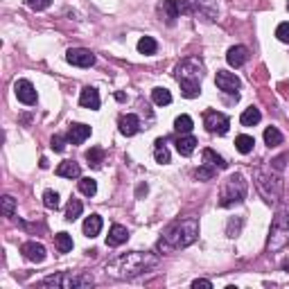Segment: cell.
<instances>
[{
    "label": "cell",
    "instance_id": "83f0119b",
    "mask_svg": "<svg viewBox=\"0 0 289 289\" xmlns=\"http://www.w3.org/2000/svg\"><path fill=\"white\" fill-rule=\"evenodd\" d=\"M192 127H195V122H192V118L190 115H179L177 120H174V129L181 133V136H185V133H190L192 131Z\"/></svg>",
    "mask_w": 289,
    "mask_h": 289
},
{
    "label": "cell",
    "instance_id": "7bdbcfd3",
    "mask_svg": "<svg viewBox=\"0 0 289 289\" xmlns=\"http://www.w3.org/2000/svg\"><path fill=\"white\" fill-rule=\"evenodd\" d=\"M285 269H287V271H289V262H287V267H285Z\"/></svg>",
    "mask_w": 289,
    "mask_h": 289
},
{
    "label": "cell",
    "instance_id": "b9f144b4",
    "mask_svg": "<svg viewBox=\"0 0 289 289\" xmlns=\"http://www.w3.org/2000/svg\"><path fill=\"white\" fill-rule=\"evenodd\" d=\"M38 165H41V167L45 169V167H48V165H50V163H48V158H41V163H38Z\"/></svg>",
    "mask_w": 289,
    "mask_h": 289
},
{
    "label": "cell",
    "instance_id": "836d02e7",
    "mask_svg": "<svg viewBox=\"0 0 289 289\" xmlns=\"http://www.w3.org/2000/svg\"><path fill=\"white\" fill-rule=\"evenodd\" d=\"M79 192L86 197H93L95 192H98V183H95L93 179H82L79 181Z\"/></svg>",
    "mask_w": 289,
    "mask_h": 289
},
{
    "label": "cell",
    "instance_id": "6da1fadb",
    "mask_svg": "<svg viewBox=\"0 0 289 289\" xmlns=\"http://www.w3.org/2000/svg\"><path fill=\"white\" fill-rule=\"evenodd\" d=\"M156 264H158L156 253L131 251V253H124V256L109 262L106 274L113 276V278H118V280H131V278H138V276L147 274V271H151Z\"/></svg>",
    "mask_w": 289,
    "mask_h": 289
},
{
    "label": "cell",
    "instance_id": "5b68a950",
    "mask_svg": "<svg viewBox=\"0 0 289 289\" xmlns=\"http://www.w3.org/2000/svg\"><path fill=\"white\" fill-rule=\"evenodd\" d=\"M43 287H61V289H82V287H90L93 278L86 274H70V271H61V274L48 276L41 280Z\"/></svg>",
    "mask_w": 289,
    "mask_h": 289
},
{
    "label": "cell",
    "instance_id": "4dcf8cb0",
    "mask_svg": "<svg viewBox=\"0 0 289 289\" xmlns=\"http://www.w3.org/2000/svg\"><path fill=\"white\" fill-rule=\"evenodd\" d=\"M54 244L59 248V253H68V251H72V237L68 233H59V235H54Z\"/></svg>",
    "mask_w": 289,
    "mask_h": 289
},
{
    "label": "cell",
    "instance_id": "2e32d148",
    "mask_svg": "<svg viewBox=\"0 0 289 289\" xmlns=\"http://www.w3.org/2000/svg\"><path fill=\"white\" fill-rule=\"evenodd\" d=\"M158 14L165 18V23L167 25H174L177 23V18H179V7H177V3L174 0H163L161 5H158Z\"/></svg>",
    "mask_w": 289,
    "mask_h": 289
},
{
    "label": "cell",
    "instance_id": "7402d4cb",
    "mask_svg": "<svg viewBox=\"0 0 289 289\" xmlns=\"http://www.w3.org/2000/svg\"><path fill=\"white\" fill-rule=\"evenodd\" d=\"M100 230H102V217L100 215H90V217H86V222H84V235L98 237Z\"/></svg>",
    "mask_w": 289,
    "mask_h": 289
},
{
    "label": "cell",
    "instance_id": "4316f807",
    "mask_svg": "<svg viewBox=\"0 0 289 289\" xmlns=\"http://www.w3.org/2000/svg\"><path fill=\"white\" fill-rule=\"evenodd\" d=\"M151 100H154L158 106H167L169 102H172V93H169L167 88H161V86H158V88L151 90Z\"/></svg>",
    "mask_w": 289,
    "mask_h": 289
},
{
    "label": "cell",
    "instance_id": "484cf974",
    "mask_svg": "<svg viewBox=\"0 0 289 289\" xmlns=\"http://www.w3.org/2000/svg\"><path fill=\"white\" fill-rule=\"evenodd\" d=\"M253 145H256V140H253L251 136H237V138H235V147H237V151H240V154H251Z\"/></svg>",
    "mask_w": 289,
    "mask_h": 289
},
{
    "label": "cell",
    "instance_id": "30bf717a",
    "mask_svg": "<svg viewBox=\"0 0 289 289\" xmlns=\"http://www.w3.org/2000/svg\"><path fill=\"white\" fill-rule=\"evenodd\" d=\"M66 59H68V64L79 66V68H90V66L95 64V54L90 52V50H86V48H72V50H68Z\"/></svg>",
    "mask_w": 289,
    "mask_h": 289
},
{
    "label": "cell",
    "instance_id": "d4e9b609",
    "mask_svg": "<svg viewBox=\"0 0 289 289\" xmlns=\"http://www.w3.org/2000/svg\"><path fill=\"white\" fill-rule=\"evenodd\" d=\"M86 161L90 167H100L102 161H104V149H102V147H90L86 151Z\"/></svg>",
    "mask_w": 289,
    "mask_h": 289
},
{
    "label": "cell",
    "instance_id": "e575fe53",
    "mask_svg": "<svg viewBox=\"0 0 289 289\" xmlns=\"http://www.w3.org/2000/svg\"><path fill=\"white\" fill-rule=\"evenodd\" d=\"M215 174H217V169H215V167L203 165V167H199V169L195 172V179H199V181H213Z\"/></svg>",
    "mask_w": 289,
    "mask_h": 289
},
{
    "label": "cell",
    "instance_id": "ba28073f",
    "mask_svg": "<svg viewBox=\"0 0 289 289\" xmlns=\"http://www.w3.org/2000/svg\"><path fill=\"white\" fill-rule=\"evenodd\" d=\"M203 122H206V129L210 133H219L224 136L226 131H228L230 127V120L224 115V113H217V111H208L206 115H203Z\"/></svg>",
    "mask_w": 289,
    "mask_h": 289
},
{
    "label": "cell",
    "instance_id": "ffe728a7",
    "mask_svg": "<svg viewBox=\"0 0 289 289\" xmlns=\"http://www.w3.org/2000/svg\"><path fill=\"white\" fill-rule=\"evenodd\" d=\"M56 174H59L61 179H79V174H82V169L75 161H64L59 167H56Z\"/></svg>",
    "mask_w": 289,
    "mask_h": 289
},
{
    "label": "cell",
    "instance_id": "ab89813d",
    "mask_svg": "<svg viewBox=\"0 0 289 289\" xmlns=\"http://www.w3.org/2000/svg\"><path fill=\"white\" fill-rule=\"evenodd\" d=\"M192 287H195V289H199V287L210 289V287H213V282H210V280H203V278H197L195 282H192Z\"/></svg>",
    "mask_w": 289,
    "mask_h": 289
},
{
    "label": "cell",
    "instance_id": "5bb4252c",
    "mask_svg": "<svg viewBox=\"0 0 289 289\" xmlns=\"http://www.w3.org/2000/svg\"><path fill=\"white\" fill-rule=\"evenodd\" d=\"M118 127H120L122 136H136L140 131V120H138V115H133V113H127V115L120 118Z\"/></svg>",
    "mask_w": 289,
    "mask_h": 289
},
{
    "label": "cell",
    "instance_id": "60d3db41",
    "mask_svg": "<svg viewBox=\"0 0 289 289\" xmlns=\"http://www.w3.org/2000/svg\"><path fill=\"white\" fill-rule=\"evenodd\" d=\"M143 195H147V185H140L138 188V197H143Z\"/></svg>",
    "mask_w": 289,
    "mask_h": 289
},
{
    "label": "cell",
    "instance_id": "7c38bea8",
    "mask_svg": "<svg viewBox=\"0 0 289 289\" xmlns=\"http://www.w3.org/2000/svg\"><path fill=\"white\" fill-rule=\"evenodd\" d=\"M86 138H90V127L88 124H82V122H72L68 127V140L72 145H82Z\"/></svg>",
    "mask_w": 289,
    "mask_h": 289
},
{
    "label": "cell",
    "instance_id": "d590c367",
    "mask_svg": "<svg viewBox=\"0 0 289 289\" xmlns=\"http://www.w3.org/2000/svg\"><path fill=\"white\" fill-rule=\"evenodd\" d=\"M14 208H16V201H14V197H3V215L5 217H11L14 215Z\"/></svg>",
    "mask_w": 289,
    "mask_h": 289
},
{
    "label": "cell",
    "instance_id": "74e56055",
    "mask_svg": "<svg viewBox=\"0 0 289 289\" xmlns=\"http://www.w3.org/2000/svg\"><path fill=\"white\" fill-rule=\"evenodd\" d=\"M276 36H278V41L289 43V23H280V25L276 27Z\"/></svg>",
    "mask_w": 289,
    "mask_h": 289
},
{
    "label": "cell",
    "instance_id": "4fadbf2b",
    "mask_svg": "<svg viewBox=\"0 0 289 289\" xmlns=\"http://www.w3.org/2000/svg\"><path fill=\"white\" fill-rule=\"evenodd\" d=\"M21 251L30 262H43L45 260V246L38 244V242H25L21 246Z\"/></svg>",
    "mask_w": 289,
    "mask_h": 289
},
{
    "label": "cell",
    "instance_id": "f35d334b",
    "mask_svg": "<svg viewBox=\"0 0 289 289\" xmlns=\"http://www.w3.org/2000/svg\"><path fill=\"white\" fill-rule=\"evenodd\" d=\"M50 147H52L54 151H64L66 149V138L61 133H56L54 138H52V145H50Z\"/></svg>",
    "mask_w": 289,
    "mask_h": 289
},
{
    "label": "cell",
    "instance_id": "8fae6325",
    "mask_svg": "<svg viewBox=\"0 0 289 289\" xmlns=\"http://www.w3.org/2000/svg\"><path fill=\"white\" fill-rule=\"evenodd\" d=\"M14 93L18 102L23 104H36V88L32 86V82H27V79H18V82L14 84Z\"/></svg>",
    "mask_w": 289,
    "mask_h": 289
},
{
    "label": "cell",
    "instance_id": "1f68e13d",
    "mask_svg": "<svg viewBox=\"0 0 289 289\" xmlns=\"http://www.w3.org/2000/svg\"><path fill=\"white\" fill-rule=\"evenodd\" d=\"M264 143H267L269 147L282 145V133L276 127H267V131H264Z\"/></svg>",
    "mask_w": 289,
    "mask_h": 289
},
{
    "label": "cell",
    "instance_id": "9c48e42d",
    "mask_svg": "<svg viewBox=\"0 0 289 289\" xmlns=\"http://www.w3.org/2000/svg\"><path fill=\"white\" fill-rule=\"evenodd\" d=\"M215 84H217L219 90H224V93H228V95H235V98H237V90H240V86H242V82L237 79V75L226 72V70H217Z\"/></svg>",
    "mask_w": 289,
    "mask_h": 289
},
{
    "label": "cell",
    "instance_id": "e0dca14e",
    "mask_svg": "<svg viewBox=\"0 0 289 289\" xmlns=\"http://www.w3.org/2000/svg\"><path fill=\"white\" fill-rule=\"evenodd\" d=\"M79 104L84 106V109H100V93L95 90L93 86H86L82 90V98H79Z\"/></svg>",
    "mask_w": 289,
    "mask_h": 289
},
{
    "label": "cell",
    "instance_id": "cb8c5ba5",
    "mask_svg": "<svg viewBox=\"0 0 289 289\" xmlns=\"http://www.w3.org/2000/svg\"><path fill=\"white\" fill-rule=\"evenodd\" d=\"M154 158H156V163H161V165H167L169 163V149L165 147V140H156V145H154Z\"/></svg>",
    "mask_w": 289,
    "mask_h": 289
},
{
    "label": "cell",
    "instance_id": "d6a6232c",
    "mask_svg": "<svg viewBox=\"0 0 289 289\" xmlns=\"http://www.w3.org/2000/svg\"><path fill=\"white\" fill-rule=\"evenodd\" d=\"M43 206L50 208V210H56L59 208V195L54 190H45L43 192Z\"/></svg>",
    "mask_w": 289,
    "mask_h": 289
},
{
    "label": "cell",
    "instance_id": "8992f818",
    "mask_svg": "<svg viewBox=\"0 0 289 289\" xmlns=\"http://www.w3.org/2000/svg\"><path fill=\"white\" fill-rule=\"evenodd\" d=\"M287 244H289V210H280L274 219V226H271L267 248L271 253H276L280 248H285Z\"/></svg>",
    "mask_w": 289,
    "mask_h": 289
},
{
    "label": "cell",
    "instance_id": "ac0fdd59",
    "mask_svg": "<svg viewBox=\"0 0 289 289\" xmlns=\"http://www.w3.org/2000/svg\"><path fill=\"white\" fill-rule=\"evenodd\" d=\"M127 240H129V230L124 228V226H120V224L111 226L109 237H106V244H109V246H120V244H124Z\"/></svg>",
    "mask_w": 289,
    "mask_h": 289
},
{
    "label": "cell",
    "instance_id": "7a4b0ae2",
    "mask_svg": "<svg viewBox=\"0 0 289 289\" xmlns=\"http://www.w3.org/2000/svg\"><path fill=\"white\" fill-rule=\"evenodd\" d=\"M174 77L181 84L185 98H197L201 93V79H203V66L199 59H183L174 68Z\"/></svg>",
    "mask_w": 289,
    "mask_h": 289
},
{
    "label": "cell",
    "instance_id": "3957f363",
    "mask_svg": "<svg viewBox=\"0 0 289 289\" xmlns=\"http://www.w3.org/2000/svg\"><path fill=\"white\" fill-rule=\"evenodd\" d=\"M199 235V222L197 219H183V222H174L165 230L161 240V246L165 248H185Z\"/></svg>",
    "mask_w": 289,
    "mask_h": 289
},
{
    "label": "cell",
    "instance_id": "277c9868",
    "mask_svg": "<svg viewBox=\"0 0 289 289\" xmlns=\"http://www.w3.org/2000/svg\"><path fill=\"white\" fill-rule=\"evenodd\" d=\"M246 181L242 174H233L228 177V181L224 183L222 188V195H219V206L222 208H228V206H235V203H242L246 197Z\"/></svg>",
    "mask_w": 289,
    "mask_h": 289
},
{
    "label": "cell",
    "instance_id": "d6986e66",
    "mask_svg": "<svg viewBox=\"0 0 289 289\" xmlns=\"http://www.w3.org/2000/svg\"><path fill=\"white\" fill-rule=\"evenodd\" d=\"M195 147H197V138H195V136L185 133V136H181V138H177V151L181 156H192Z\"/></svg>",
    "mask_w": 289,
    "mask_h": 289
},
{
    "label": "cell",
    "instance_id": "9a60e30c",
    "mask_svg": "<svg viewBox=\"0 0 289 289\" xmlns=\"http://www.w3.org/2000/svg\"><path fill=\"white\" fill-rule=\"evenodd\" d=\"M226 61H228L233 68L244 66L248 61V50L244 48V45H233V48L228 50V54H226Z\"/></svg>",
    "mask_w": 289,
    "mask_h": 289
},
{
    "label": "cell",
    "instance_id": "8d00e7d4",
    "mask_svg": "<svg viewBox=\"0 0 289 289\" xmlns=\"http://www.w3.org/2000/svg\"><path fill=\"white\" fill-rule=\"evenodd\" d=\"M25 3H27V7L34 9V11H43L52 5V0H25Z\"/></svg>",
    "mask_w": 289,
    "mask_h": 289
},
{
    "label": "cell",
    "instance_id": "603a6c76",
    "mask_svg": "<svg viewBox=\"0 0 289 289\" xmlns=\"http://www.w3.org/2000/svg\"><path fill=\"white\" fill-rule=\"evenodd\" d=\"M260 120H262V113H260V109H256V106L244 109V113H242V118H240V122L244 124V127H253V124H258Z\"/></svg>",
    "mask_w": 289,
    "mask_h": 289
},
{
    "label": "cell",
    "instance_id": "52a82bcc",
    "mask_svg": "<svg viewBox=\"0 0 289 289\" xmlns=\"http://www.w3.org/2000/svg\"><path fill=\"white\" fill-rule=\"evenodd\" d=\"M256 185H258V192H260V195H262L267 201H276V199L280 197L282 183H280V177H276V174L256 172Z\"/></svg>",
    "mask_w": 289,
    "mask_h": 289
},
{
    "label": "cell",
    "instance_id": "f1b7e54d",
    "mask_svg": "<svg viewBox=\"0 0 289 289\" xmlns=\"http://www.w3.org/2000/svg\"><path fill=\"white\" fill-rule=\"evenodd\" d=\"M156 50H158V43L151 36H143L138 41V52L140 54H156Z\"/></svg>",
    "mask_w": 289,
    "mask_h": 289
},
{
    "label": "cell",
    "instance_id": "44dd1931",
    "mask_svg": "<svg viewBox=\"0 0 289 289\" xmlns=\"http://www.w3.org/2000/svg\"><path fill=\"white\" fill-rule=\"evenodd\" d=\"M203 165H210V167H215V169H226V167H228V163H226L224 158L217 154V151L203 149Z\"/></svg>",
    "mask_w": 289,
    "mask_h": 289
},
{
    "label": "cell",
    "instance_id": "f546056e",
    "mask_svg": "<svg viewBox=\"0 0 289 289\" xmlns=\"http://www.w3.org/2000/svg\"><path fill=\"white\" fill-rule=\"evenodd\" d=\"M82 210H84L82 201H79V199H70V201H68V208H66V219H68V222H75L79 215H82Z\"/></svg>",
    "mask_w": 289,
    "mask_h": 289
},
{
    "label": "cell",
    "instance_id": "ee69618b",
    "mask_svg": "<svg viewBox=\"0 0 289 289\" xmlns=\"http://www.w3.org/2000/svg\"><path fill=\"white\" fill-rule=\"evenodd\" d=\"M287 9H289V3H287Z\"/></svg>",
    "mask_w": 289,
    "mask_h": 289
}]
</instances>
